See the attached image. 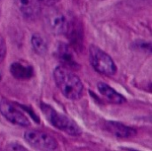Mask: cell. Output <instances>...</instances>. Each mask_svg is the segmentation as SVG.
I'll return each mask as SVG.
<instances>
[{"label": "cell", "mask_w": 152, "mask_h": 151, "mask_svg": "<svg viewBox=\"0 0 152 151\" xmlns=\"http://www.w3.org/2000/svg\"><path fill=\"white\" fill-rule=\"evenodd\" d=\"M53 79L61 93L69 100H78L84 91L81 79L69 68L60 65L53 71Z\"/></svg>", "instance_id": "cell-1"}, {"label": "cell", "mask_w": 152, "mask_h": 151, "mask_svg": "<svg viewBox=\"0 0 152 151\" xmlns=\"http://www.w3.org/2000/svg\"><path fill=\"white\" fill-rule=\"evenodd\" d=\"M41 109L50 124L55 128L71 136H78L82 133V130L76 124V122L71 120L67 116L59 113L50 105L42 103Z\"/></svg>", "instance_id": "cell-2"}, {"label": "cell", "mask_w": 152, "mask_h": 151, "mask_svg": "<svg viewBox=\"0 0 152 151\" xmlns=\"http://www.w3.org/2000/svg\"><path fill=\"white\" fill-rule=\"evenodd\" d=\"M89 60L93 68L101 74L113 76L117 72V66L111 57L96 45L90 46Z\"/></svg>", "instance_id": "cell-3"}, {"label": "cell", "mask_w": 152, "mask_h": 151, "mask_svg": "<svg viewBox=\"0 0 152 151\" xmlns=\"http://www.w3.org/2000/svg\"><path fill=\"white\" fill-rule=\"evenodd\" d=\"M24 140L32 148L39 150H53L58 147L57 141L46 133L29 130L24 133Z\"/></svg>", "instance_id": "cell-4"}, {"label": "cell", "mask_w": 152, "mask_h": 151, "mask_svg": "<svg viewBox=\"0 0 152 151\" xmlns=\"http://www.w3.org/2000/svg\"><path fill=\"white\" fill-rule=\"evenodd\" d=\"M44 19L46 28L53 35L66 33L69 27V20L65 14L58 9H48L45 13Z\"/></svg>", "instance_id": "cell-5"}, {"label": "cell", "mask_w": 152, "mask_h": 151, "mask_svg": "<svg viewBox=\"0 0 152 151\" xmlns=\"http://www.w3.org/2000/svg\"><path fill=\"white\" fill-rule=\"evenodd\" d=\"M0 113L5 119L15 125L28 127L30 125L28 117L20 110H19L17 107L5 99H3L0 101Z\"/></svg>", "instance_id": "cell-6"}, {"label": "cell", "mask_w": 152, "mask_h": 151, "mask_svg": "<svg viewBox=\"0 0 152 151\" xmlns=\"http://www.w3.org/2000/svg\"><path fill=\"white\" fill-rule=\"evenodd\" d=\"M14 2L20 12L28 20H35L41 12V4L37 0H14Z\"/></svg>", "instance_id": "cell-7"}, {"label": "cell", "mask_w": 152, "mask_h": 151, "mask_svg": "<svg viewBox=\"0 0 152 151\" xmlns=\"http://www.w3.org/2000/svg\"><path fill=\"white\" fill-rule=\"evenodd\" d=\"M106 130L118 138H131L136 134V131L123 124L112 121H107L104 125Z\"/></svg>", "instance_id": "cell-8"}, {"label": "cell", "mask_w": 152, "mask_h": 151, "mask_svg": "<svg viewBox=\"0 0 152 151\" xmlns=\"http://www.w3.org/2000/svg\"><path fill=\"white\" fill-rule=\"evenodd\" d=\"M56 56L59 61L63 63V66L67 68H77L78 65L74 58V54L70 47L65 43H59L56 48Z\"/></svg>", "instance_id": "cell-9"}, {"label": "cell", "mask_w": 152, "mask_h": 151, "mask_svg": "<svg viewBox=\"0 0 152 151\" xmlns=\"http://www.w3.org/2000/svg\"><path fill=\"white\" fill-rule=\"evenodd\" d=\"M10 72L12 77L19 80H28L34 76V69L28 63L14 61L10 66Z\"/></svg>", "instance_id": "cell-10"}, {"label": "cell", "mask_w": 152, "mask_h": 151, "mask_svg": "<svg viewBox=\"0 0 152 151\" xmlns=\"http://www.w3.org/2000/svg\"><path fill=\"white\" fill-rule=\"evenodd\" d=\"M97 88L100 92V93L110 102L113 104H123L126 101V98L118 93L115 89H113L111 86L107 85L106 83L100 82L97 85Z\"/></svg>", "instance_id": "cell-11"}, {"label": "cell", "mask_w": 152, "mask_h": 151, "mask_svg": "<svg viewBox=\"0 0 152 151\" xmlns=\"http://www.w3.org/2000/svg\"><path fill=\"white\" fill-rule=\"evenodd\" d=\"M31 44L35 52L39 55H45L48 52V44L39 34H34L31 37Z\"/></svg>", "instance_id": "cell-12"}, {"label": "cell", "mask_w": 152, "mask_h": 151, "mask_svg": "<svg viewBox=\"0 0 152 151\" xmlns=\"http://www.w3.org/2000/svg\"><path fill=\"white\" fill-rule=\"evenodd\" d=\"M6 55V44L4 37L0 35V63L4 60Z\"/></svg>", "instance_id": "cell-13"}, {"label": "cell", "mask_w": 152, "mask_h": 151, "mask_svg": "<svg viewBox=\"0 0 152 151\" xmlns=\"http://www.w3.org/2000/svg\"><path fill=\"white\" fill-rule=\"evenodd\" d=\"M37 1L39 2L40 4L46 5V6H53L58 2H60L61 0H37Z\"/></svg>", "instance_id": "cell-14"}, {"label": "cell", "mask_w": 152, "mask_h": 151, "mask_svg": "<svg viewBox=\"0 0 152 151\" xmlns=\"http://www.w3.org/2000/svg\"><path fill=\"white\" fill-rule=\"evenodd\" d=\"M8 150H27L21 145L17 144V143H12V144H10Z\"/></svg>", "instance_id": "cell-15"}, {"label": "cell", "mask_w": 152, "mask_h": 151, "mask_svg": "<svg viewBox=\"0 0 152 151\" xmlns=\"http://www.w3.org/2000/svg\"><path fill=\"white\" fill-rule=\"evenodd\" d=\"M0 79H1V71H0Z\"/></svg>", "instance_id": "cell-16"}]
</instances>
